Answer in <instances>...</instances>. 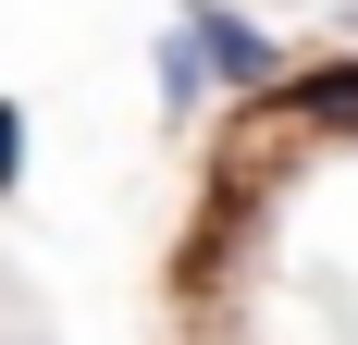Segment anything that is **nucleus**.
<instances>
[{
    "mask_svg": "<svg viewBox=\"0 0 358 345\" xmlns=\"http://www.w3.org/2000/svg\"><path fill=\"white\" fill-rule=\"evenodd\" d=\"M259 111H272L285 136H358V62L309 50V62H285L272 87H259Z\"/></svg>",
    "mask_w": 358,
    "mask_h": 345,
    "instance_id": "nucleus-1",
    "label": "nucleus"
},
{
    "mask_svg": "<svg viewBox=\"0 0 358 345\" xmlns=\"http://www.w3.org/2000/svg\"><path fill=\"white\" fill-rule=\"evenodd\" d=\"M185 50H198V74H210V87H235V99H259V87L285 74V50H272L235 0H185Z\"/></svg>",
    "mask_w": 358,
    "mask_h": 345,
    "instance_id": "nucleus-2",
    "label": "nucleus"
},
{
    "mask_svg": "<svg viewBox=\"0 0 358 345\" xmlns=\"http://www.w3.org/2000/svg\"><path fill=\"white\" fill-rule=\"evenodd\" d=\"M198 99H210V74H198V50H185V25H173V37H161V111L198 124Z\"/></svg>",
    "mask_w": 358,
    "mask_h": 345,
    "instance_id": "nucleus-3",
    "label": "nucleus"
},
{
    "mask_svg": "<svg viewBox=\"0 0 358 345\" xmlns=\"http://www.w3.org/2000/svg\"><path fill=\"white\" fill-rule=\"evenodd\" d=\"M25 161H37V136H25V111L0 99V198H13V185H25Z\"/></svg>",
    "mask_w": 358,
    "mask_h": 345,
    "instance_id": "nucleus-4",
    "label": "nucleus"
}]
</instances>
